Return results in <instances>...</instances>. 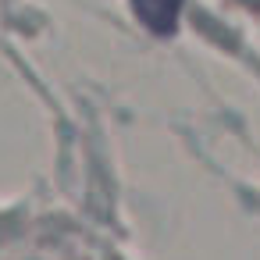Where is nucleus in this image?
Returning <instances> with one entry per match:
<instances>
[{
    "label": "nucleus",
    "instance_id": "nucleus-1",
    "mask_svg": "<svg viewBox=\"0 0 260 260\" xmlns=\"http://www.w3.org/2000/svg\"><path fill=\"white\" fill-rule=\"evenodd\" d=\"M136 18L153 32V36H175L182 22L185 0H128Z\"/></svg>",
    "mask_w": 260,
    "mask_h": 260
}]
</instances>
